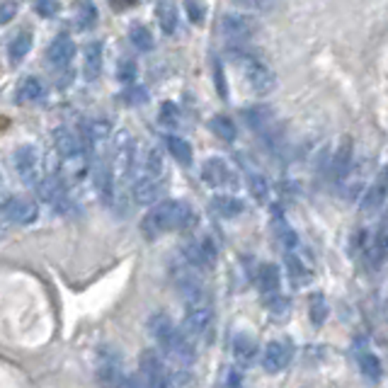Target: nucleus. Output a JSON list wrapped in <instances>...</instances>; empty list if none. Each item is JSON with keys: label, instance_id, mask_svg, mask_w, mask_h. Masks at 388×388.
<instances>
[{"label": "nucleus", "instance_id": "ddd939ff", "mask_svg": "<svg viewBox=\"0 0 388 388\" xmlns=\"http://www.w3.org/2000/svg\"><path fill=\"white\" fill-rule=\"evenodd\" d=\"M221 32L228 39H250L258 32V22L253 17H248V15L228 13L221 17Z\"/></svg>", "mask_w": 388, "mask_h": 388}, {"label": "nucleus", "instance_id": "2eb2a0df", "mask_svg": "<svg viewBox=\"0 0 388 388\" xmlns=\"http://www.w3.org/2000/svg\"><path fill=\"white\" fill-rule=\"evenodd\" d=\"M355 357H357V364H359L361 376H364L369 384H379V381L384 379V366H381L379 357H376L364 342H359V347L355 350Z\"/></svg>", "mask_w": 388, "mask_h": 388}, {"label": "nucleus", "instance_id": "b1692460", "mask_svg": "<svg viewBox=\"0 0 388 388\" xmlns=\"http://www.w3.org/2000/svg\"><path fill=\"white\" fill-rule=\"evenodd\" d=\"M44 83L39 78H34V75H29V78H24L22 83H20L17 88V102L20 105H29V102H39L44 97Z\"/></svg>", "mask_w": 388, "mask_h": 388}, {"label": "nucleus", "instance_id": "f257e3e1", "mask_svg": "<svg viewBox=\"0 0 388 388\" xmlns=\"http://www.w3.org/2000/svg\"><path fill=\"white\" fill-rule=\"evenodd\" d=\"M197 221V214L187 202L180 199H170V202L153 204V209L144 216L141 221V231L146 238H158L167 231H182L190 228Z\"/></svg>", "mask_w": 388, "mask_h": 388}, {"label": "nucleus", "instance_id": "c03bdc74", "mask_svg": "<svg viewBox=\"0 0 388 388\" xmlns=\"http://www.w3.org/2000/svg\"><path fill=\"white\" fill-rule=\"evenodd\" d=\"M185 8H187V13H190V17H192V22H202L204 20V10H202V5L197 3V0H187L185 3Z\"/></svg>", "mask_w": 388, "mask_h": 388}, {"label": "nucleus", "instance_id": "9b49d317", "mask_svg": "<svg viewBox=\"0 0 388 388\" xmlns=\"http://www.w3.org/2000/svg\"><path fill=\"white\" fill-rule=\"evenodd\" d=\"M386 197H388V167H384V170L376 175V180L364 190V197H361V202H359L361 211L364 214L379 211V209L384 207Z\"/></svg>", "mask_w": 388, "mask_h": 388}, {"label": "nucleus", "instance_id": "f8f14e48", "mask_svg": "<svg viewBox=\"0 0 388 388\" xmlns=\"http://www.w3.org/2000/svg\"><path fill=\"white\" fill-rule=\"evenodd\" d=\"M75 56V42L68 34H59L47 49V64L54 66L56 70H66Z\"/></svg>", "mask_w": 388, "mask_h": 388}, {"label": "nucleus", "instance_id": "bb28decb", "mask_svg": "<svg viewBox=\"0 0 388 388\" xmlns=\"http://www.w3.org/2000/svg\"><path fill=\"white\" fill-rule=\"evenodd\" d=\"M102 73V42H90L85 47V75L90 80Z\"/></svg>", "mask_w": 388, "mask_h": 388}, {"label": "nucleus", "instance_id": "5701e85b", "mask_svg": "<svg viewBox=\"0 0 388 388\" xmlns=\"http://www.w3.org/2000/svg\"><path fill=\"white\" fill-rule=\"evenodd\" d=\"M211 209L221 218H236L243 214L245 204L238 197H231V194H218V197L211 199Z\"/></svg>", "mask_w": 388, "mask_h": 388}, {"label": "nucleus", "instance_id": "20e7f679", "mask_svg": "<svg viewBox=\"0 0 388 388\" xmlns=\"http://www.w3.org/2000/svg\"><path fill=\"white\" fill-rule=\"evenodd\" d=\"M233 61L241 64L245 80H248V85L258 95H267L277 88V75H274L272 68H269L267 64H262L260 59H255V56H250V54H243V51H233Z\"/></svg>", "mask_w": 388, "mask_h": 388}, {"label": "nucleus", "instance_id": "de8ad7c7", "mask_svg": "<svg viewBox=\"0 0 388 388\" xmlns=\"http://www.w3.org/2000/svg\"><path fill=\"white\" fill-rule=\"evenodd\" d=\"M216 83H218V93H221V97H226V85H223V70H221V64H216Z\"/></svg>", "mask_w": 388, "mask_h": 388}, {"label": "nucleus", "instance_id": "7ed1b4c3", "mask_svg": "<svg viewBox=\"0 0 388 388\" xmlns=\"http://www.w3.org/2000/svg\"><path fill=\"white\" fill-rule=\"evenodd\" d=\"M107 163H110V172H112L114 185L131 175V170L136 167V141L131 139V134L117 131V134L112 136Z\"/></svg>", "mask_w": 388, "mask_h": 388}, {"label": "nucleus", "instance_id": "423d86ee", "mask_svg": "<svg viewBox=\"0 0 388 388\" xmlns=\"http://www.w3.org/2000/svg\"><path fill=\"white\" fill-rule=\"evenodd\" d=\"M15 170H17L20 180L24 185L34 187L39 182V175H42V156L34 146H20L15 151Z\"/></svg>", "mask_w": 388, "mask_h": 388}, {"label": "nucleus", "instance_id": "473e14b6", "mask_svg": "<svg viewBox=\"0 0 388 388\" xmlns=\"http://www.w3.org/2000/svg\"><path fill=\"white\" fill-rule=\"evenodd\" d=\"M308 313H311V323H313L315 328L325 323V318H328V304H325V296L323 294H313V296H311Z\"/></svg>", "mask_w": 388, "mask_h": 388}, {"label": "nucleus", "instance_id": "ea45409f", "mask_svg": "<svg viewBox=\"0 0 388 388\" xmlns=\"http://www.w3.org/2000/svg\"><path fill=\"white\" fill-rule=\"evenodd\" d=\"M136 73H139V68H136V64L131 59H124L119 64V80H124V83H134Z\"/></svg>", "mask_w": 388, "mask_h": 388}, {"label": "nucleus", "instance_id": "6ab92c4d", "mask_svg": "<svg viewBox=\"0 0 388 388\" xmlns=\"http://www.w3.org/2000/svg\"><path fill=\"white\" fill-rule=\"evenodd\" d=\"M37 192L39 197L44 199L47 204H51V207H66V187L64 182H61V177H44V180L37 182Z\"/></svg>", "mask_w": 388, "mask_h": 388}, {"label": "nucleus", "instance_id": "9d476101", "mask_svg": "<svg viewBox=\"0 0 388 388\" xmlns=\"http://www.w3.org/2000/svg\"><path fill=\"white\" fill-rule=\"evenodd\" d=\"M291 355H294V347H291L289 342H282V340L269 342V345L264 347V352H262L264 371H269V374H279V371L289 366Z\"/></svg>", "mask_w": 388, "mask_h": 388}, {"label": "nucleus", "instance_id": "39448f33", "mask_svg": "<svg viewBox=\"0 0 388 388\" xmlns=\"http://www.w3.org/2000/svg\"><path fill=\"white\" fill-rule=\"evenodd\" d=\"M83 139L85 148L90 151V156L95 158H107V151H110L112 144V124L105 119H93L83 126Z\"/></svg>", "mask_w": 388, "mask_h": 388}, {"label": "nucleus", "instance_id": "c9c22d12", "mask_svg": "<svg viewBox=\"0 0 388 388\" xmlns=\"http://www.w3.org/2000/svg\"><path fill=\"white\" fill-rule=\"evenodd\" d=\"M287 267H289V272H291V279H294L296 284H304L306 279H308V269H306L304 262L296 258L294 250H291V253H287Z\"/></svg>", "mask_w": 388, "mask_h": 388}, {"label": "nucleus", "instance_id": "a19ab883", "mask_svg": "<svg viewBox=\"0 0 388 388\" xmlns=\"http://www.w3.org/2000/svg\"><path fill=\"white\" fill-rule=\"evenodd\" d=\"M243 386V376L238 369H226V374H223V388H241Z\"/></svg>", "mask_w": 388, "mask_h": 388}, {"label": "nucleus", "instance_id": "79ce46f5", "mask_svg": "<svg viewBox=\"0 0 388 388\" xmlns=\"http://www.w3.org/2000/svg\"><path fill=\"white\" fill-rule=\"evenodd\" d=\"M233 3L245 10H267L272 5V0H233Z\"/></svg>", "mask_w": 388, "mask_h": 388}, {"label": "nucleus", "instance_id": "412c9836", "mask_svg": "<svg viewBox=\"0 0 388 388\" xmlns=\"http://www.w3.org/2000/svg\"><path fill=\"white\" fill-rule=\"evenodd\" d=\"M255 355H258V345L250 338L248 333H238L233 338V357L241 366H250L255 361Z\"/></svg>", "mask_w": 388, "mask_h": 388}, {"label": "nucleus", "instance_id": "a878e982", "mask_svg": "<svg viewBox=\"0 0 388 388\" xmlns=\"http://www.w3.org/2000/svg\"><path fill=\"white\" fill-rule=\"evenodd\" d=\"M272 226H274V236H277L279 245H282V248L287 250V253H291V250H296V245H299V236H296L294 228H291L289 223L284 221L282 214H274Z\"/></svg>", "mask_w": 388, "mask_h": 388}, {"label": "nucleus", "instance_id": "49530a36", "mask_svg": "<svg viewBox=\"0 0 388 388\" xmlns=\"http://www.w3.org/2000/svg\"><path fill=\"white\" fill-rule=\"evenodd\" d=\"M374 250H376V260L388 258V233H384V236L376 241V248Z\"/></svg>", "mask_w": 388, "mask_h": 388}, {"label": "nucleus", "instance_id": "4be33fe9", "mask_svg": "<svg viewBox=\"0 0 388 388\" xmlns=\"http://www.w3.org/2000/svg\"><path fill=\"white\" fill-rule=\"evenodd\" d=\"M258 284L260 291L264 296H274L279 294V287H282V274H279L277 264H262L258 272Z\"/></svg>", "mask_w": 388, "mask_h": 388}, {"label": "nucleus", "instance_id": "f3484780", "mask_svg": "<svg viewBox=\"0 0 388 388\" xmlns=\"http://www.w3.org/2000/svg\"><path fill=\"white\" fill-rule=\"evenodd\" d=\"M202 177H204V182L211 187H226L233 182L231 167H228L226 161H221V158H209L202 167Z\"/></svg>", "mask_w": 388, "mask_h": 388}, {"label": "nucleus", "instance_id": "37998d69", "mask_svg": "<svg viewBox=\"0 0 388 388\" xmlns=\"http://www.w3.org/2000/svg\"><path fill=\"white\" fill-rule=\"evenodd\" d=\"M17 15V5L15 3H3L0 5V24H8L10 20Z\"/></svg>", "mask_w": 388, "mask_h": 388}, {"label": "nucleus", "instance_id": "a18cd8bd", "mask_svg": "<svg viewBox=\"0 0 388 388\" xmlns=\"http://www.w3.org/2000/svg\"><path fill=\"white\" fill-rule=\"evenodd\" d=\"M126 102H131V105H136V102H144L146 100V90L144 88H129L124 95Z\"/></svg>", "mask_w": 388, "mask_h": 388}, {"label": "nucleus", "instance_id": "e433bc0d", "mask_svg": "<svg viewBox=\"0 0 388 388\" xmlns=\"http://www.w3.org/2000/svg\"><path fill=\"white\" fill-rule=\"evenodd\" d=\"M161 124L167 129H175L180 124V110H177L175 102H163L161 107Z\"/></svg>", "mask_w": 388, "mask_h": 388}, {"label": "nucleus", "instance_id": "58836bf2", "mask_svg": "<svg viewBox=\"0 0 388 388\" xmlns=\"http://www.w3.org/2000/svg\"><path fill=\"white\" fill-rule=\"evenodd\" d=\"M34 8L42 17H56L61 13V3L59 0H34Z\"/></svg>", "mask_w": 388, "mask_h": 388}, {"label": "nucleus", "instance_id": "09e8293b", "mask_svg": "<svg viewBox=\"0 0 388 388\" xmlns=\"http://www.w3.org/2000/svg\"><path fill=\"white\" fill-rule=\"evenodd\" d=\"M0 182H3V175H0Z\"/></svg>", "mask_w": 388, "mask_h": 388}, {"label": "nucleus", "instance_id": "aec40b11", "mask_svg": "<svg viewBox=\"0 0 388 388\" xmlns=\"http://www.w3.org/2000/svg\"><path fill=\"white\" fill-rule=\"evenodd\" d=\"M51 139H54V148L61 158H73V156H78V153H83L80 151L78 136H75L70 129H66V126H56Z\"/></svg>", "mask_w": 388, "mask_h": 388}, {"label": "nucleus", "instance_id": "f03ea898", "mask_svg": "<svg viewBox=\"0 0 388 388\" xmlns=\"http://www.w3.org/2000/svg\"><path fill=\"white\" fill-rule=\"evenodd\" d=\"M148 330H151L153 340L158 342V347H161L163 352H167V355L175 357V359L185 361V364L194 359L192 340L187 338V335L182 333V330L177 328V325L172 323L165 313L153 315V318L148 320Z\"/></svg>", "mask_w": 388, "mask_h": 388}, {"label": "nucleus", "instance_id": "0eeeda50", "mask_svg": "<svg viewBox=\"0 0 388 388\" xmlns=\"http://www.w3.org/2000/svg\"><path fill=\"white\" fill-rule=\"evenodd\" d=\"M211 323H214L211 308H209L204 301L202 304H192L190 308H187L185 320H182V333H185L190 340L204 338V335L211 330Z\"/></svg>", "mask_w": 388, "mask_h": 388}, {"label": "nucleus", "instance_id": "4c0bfd02", "mask_svg": "<svg viewBox=\"0 0 388 388\" xmlns=\"http://www.w3.org/2000/svg\"><path fill=\"white\" fill-rule=\"evenodd\" d=\"M267 306H269V311H272V318L284 320L289 315V299H284L282 294L267 296Z\"/></svg>", "mask_w": 388, "mask_h": 388}, {"label": "nucleus", "instance_id": "4468645a", "mask_svg": "<svg viewBox=\"0 0 388 388\" xmlns=\"http://www.w3.org/2000/svg\"><path fill=\"white\" fill-rule=\"evenodd\" d=\"M350 172H352V139H342L333 153V161H330V180L335 185H342Z\"/></svg>", "mask_w": 388, "mask_h": 388}, {"label": "nucleus", "instance_id": "c85d7f7f", "mask_svg": "<svg viewBox=\"0 0 388 388\" xmlns=\"http://www.w3.org/2000/svg\"><path fill=\"white\" fill-rule=\"evenodd\" d=\"M211 131L214 134L218 136L221 141H236V136H238V131H236V124H233V119H228L226 114H216L211 119Z\"/></svg>", "mask_w": 388, "mask_h": 388}, {"label": "nucleus", "instance_id": "6e6552de", "mask_svg": "<svg viewBox=\"0 0 388 388\" xmlns=\"http://www.w3.org/2000/svg\"><path fill=\"white\" fill-rule=\"evenodd\" d=\"M3 216L8 223H15V226H29V223L37 221L39 216V209L32 199H24V197H13L8 202H3Z\"/></svg>", "mask_w": 388, "mask_h": 388}, {"label": "nucleus", "instance_id": "f704fd0d", "mask_svg": "<svg viewBox=\"0 0 388 388\" xmlns=\"http://www.w3.org/2000/svg\"><path fill=\"white\" fill-rule=\"evenodd\" d=\"M248 185H250V194H253V197L258 199L260 204L267 202V197H269V182L264 180L260 172H253V175H250Z\"/></svg>", "mask_w": 388, "mask_h": 388}, {"label": "nucleus", "instance_id": "a211bd4d", "mask_svg": "<svg viewBox=\"0 0 388 388\" xmlns=\"http://www.w3.org/2000/svg\"><path fill=\"white\" fill-rule=\"evenodd\" d=\"M131 194H134V202L141 204V207H153V204L161 199L163 194V185L161 180H156V177H139V180L134 182V187H131Z\"/></svg>", "mask_w": 388, "mask_h": 388}, {"label": "nucleus", "instance_id": "1a4fd4ad", "mask_svg": "<svg viewBox=\"0 0 388 388\" xmlns=\"http://www.w3.org/2000/svg\"><path fill=\"white\" fill-rule=\"evenodd\" d=\"M141 374L151 388H170V371L165 369V364L156 352L146 350L141 355Z\"/></svg>", "mask_w": 388, "mask_h": 388}, {"label": "nucleus", "instance_id": "2f4dec72", "mask_svg": "<svg viewBox=\"0 0 388 388\" xmlns=\"http://www.w3.org/2000/svg\"><path fill=\"white\" fill-rule=\"evenodd\" d=\"M129 42L134 44L139 51H151L153 49V34L146 24H134L129 29Z\"/></svg>", "mask_w": 388, "mask_h": 388}, {"label": "nucleus", "instance_id": "cd10ccee", "mask_svg": "<svg viewBox=\"0 0 388 388\" xmlns=\"http://www.w3.org/2000/svg\"><path fill=\"white\" fill-rule=\"evenodd\" d=\"M165 146H167L170 156L175 158L177 163H182V165H190V163H192V146H190V141L180 139V136H167Z\"/></svg>", "mask_w": 388, "mask_h": 388}, {"label": "nucleus", "instance_id": "dca6fc26", "mask_svg": "<svg viewBox=\"0 0 388 388\" xmlns=\"http://www.w3.org/2000/svg\"><path fill=\"white\" fill-rule=\"evenodd\" d=\"M245 119H248L250 129L258 131L262 139L272 141L274 134H277V131H274V114L269 107H253V110L245 112Z\"/></svg>", "mask_w": 388, "mask_h": 388}, {"label": "nucleus", "instance_id": "c756f323", "mask_svg": "<svg viewBox=\"0 0 388 388\" xmlns=\"http://www.w3.org/2000/svg\"><path fill=\"white\" fill-rule=\"evenodd\" d=\"M32 51V34L29 32H20L17 37L10 42V61L13 64H20V61H24V56Z\"/></svg>", "mask_w": 388, "mask_h": 388}, {"label": "nucleus", "instance_id": "72a5a7b5", "mask_svg": "<svg viewBox=\"0 0 388 388\" xmlns=\"http://www.w3.org/2000/svg\"><path fill=\"white\" fill-rule=\"evenodd\" d=\"M97 24V8L93 3H80L78 15H75V27L78 29H93Z\"/></svg>", "mask_w": 388, "mask_h": 388}, {"label": "nucleus", "instance_id": "7c9ffc66", "mask_svg": "<svg viewBox=\"0 0 388 388\" xmlns=\"http://www.w3.org/2000/svg\"><path fill=\"white\" fill-rule=\"evenodd\" d=\"M146 170V177H156V180H161L163 177V153L158 151V148H148L146 151V158H144V165H141Z\"/></svg>", "mask_w": 388, "mask_h": 388}, {"label": "nucleus", "instance_id": "393cba45", "mask_svg": "<svg viewBox=\"0 0 388 388\" xmlns=\"http://www.w3.org/2000/svg\"><path fill=\"white\" fill-rule=\"evenodd\" d=\"M177 3L175 0H161L158 3V22H161L163 34H172L177 29Z\"/></svg>", "mask_w": 388, "mask_h": 388}]
</instances>
